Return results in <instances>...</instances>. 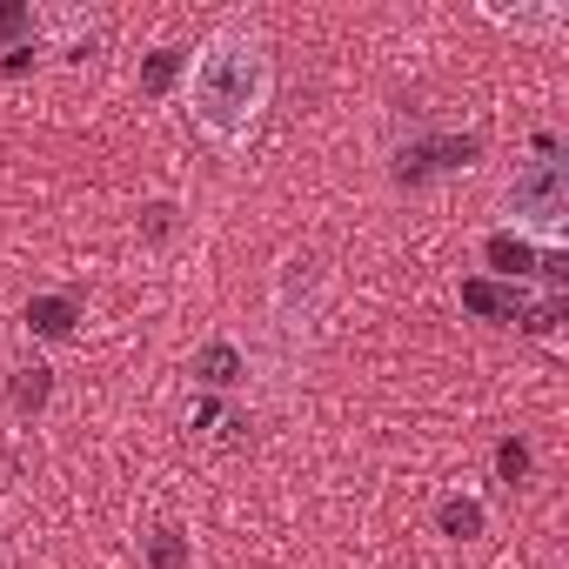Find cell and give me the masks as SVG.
<instances>
[{
	"mask_svg": "<svg viewBox=\"0 0 569 569\" xmlns=\"http://www.w3.org/2000/svg\"><path fill=\"white\" fill-rule=\"evenodd\" d=\"M148 569H188V536L181 529H154L148 536Z\"/></svg>",
	"mask_w": 569,
	"mask_h": 569,
	"instance_id": "10",
	"label": "cell"
},
{
	"mask_svg": "<svg viewBox=\"0 0 569 569\" xmlns=\"http://www.w3.org/2000/svg\"><path fill=\"white\" fill-rule=\"evenodd\" d=\"M536 154H542V161L516 168V181H509L502 201H509V221H516L522 241H556L562 221H569V168H562V141H556V134H536Z\"/></svg>",
	"mask_w": 569,
	"mask_h": 569,
	"instance_id": "2",
	"label": "cell"
},
{
	"mask_svg": "<svg viewBox=\"0 0 569 569\" xmlns=\"http://www.w3.org/2000/svg\"><path fill=\"white\" fill-rule=\"evenodd\" d=\"M194 382H201V389H241V382H248V356L214 336V342L194 349Z\"/></svg>",
	"mask_w": 569,
	"mask_h": 569,
	"instance_id": "5",
	"label": "cell"
},
{
	"mask_svg": "<svg viewBox=\"0 0 569 569\" xmlns=\"http://www.w3.org/2000/svg\"><path fill=\"white\" fill-rule=\"evenodd\" d=\"M174 214H181L174 201H148V208H141V234H148V241H168V234H174Z\"/></svg>",
	"mask_w": 569,
	"mask_h": 569,
	"instance_id": "12",
	"label": "cell"
},
{
	"mask_svg": "<svg viewBox=\"0 0 569 569\" xmlns=\"http://www.w3.org/2000/svg\"><path fill=\"white\" fill-rule=\"evenodd\" d=\"M482 254H489V268H496L502 281H522V274L562 281V254H556V248H542V254H536V241H522V234H489V241H482Z\"/></svg>",
	"mask_w": 569,
	"mask_h": 569,
	"instance_id": "4",
	"label": "cell"
},
{
	"mask_svg": "<svg viewBox=\"0 0 569 569\" xmlns=\"http://www.w3.org/2000/svg\"><path fill=\"white\" fill-rule=\"evenodd\" d=\"M48 396H54V369H48V362H21V369H14V409H21V416H41Z\"/></svg>",
	"mask_w": 569,
	"mask_h": 569,
	"instance_id": "8",
	"label": "cell"
},
{
	"mask_svg": "<svg viewBox=\"0 0 569 569\" xmlns=\"http://www.w3.org/2000/svg\"><path fill=\"white\" fill-rule=\"evenodd\" d=\"M436 522H442V536L469 542V536H482V502L476 496H442L436 502Z\"/></svg>",
	"mask_w": 569,
	"mask_h": 569,
	"instance_id": "9",
	"label": "cell"
},
{
	"mask_svg": "<svg viewBox=\"0 0 569 569\" xmlns=\"http://www.w3.org/2000/svg\"><path fill=\"white\" fill-rule=\"evenodd\" d=\"M462 309H476V316H496V322H516V329H522L529 296H522V289H496V281H462Z\"/></svg>",
	"mask_w": 569,
	"mask_h": 569,
	"instance_id": "6",
	"label": "cell"
},
{
	"mask_svg": "<svg viewBox=\"0 0 569 569\" xmlns=\"http://www.w3.org/2000/svg\"><path fill=\"white\" fill-rule=\"evenodd\" d=\"M74 322H81V302H74V296H34V302H28V329H34L41 342H68Z\"/></svg>",
	"mask_w": 569,
	"mask_h": 569,
	"instance_id": "7",
	"label": "cell"
},
{
	"mask_svg": "<svg viewBox=\"0 0 569 569\" xmlns=\"http://www.w3.org/2000/svg\"><path fill=\"white\" fill-rule=\"evenodd\" d=\"M34 34H41L34 8H0V54H8V41L14 48H34Z\"/></svg>",
	"mask_w": 569,
	"mask_h": 569,
	"instance_id": "11",
	"label": "cell"
},
{
	"mask_svg": "<svg viewBox=\"0 0 569 569\" xmlns=\"http://www.w3.org/2000/svg\"><path fill=\"white\" fill-rule=\"evenodd\" d=\"M476 154H482L476 134H422V141H409V148H396V181H402V188H422V181H436V174H449V168H469Z\"/></svg>",
	"mask_w": 569,
	"mask_h": 569,
	"instance_id": "3",
	"label": "cell"
},
{
	"mask_svg": "<svg viewBox=\"0 0 569 569\" xmlns=\"http://www.w3.org/2000/svg\"><path fill=\"white\" fill-rule=\"evenodd\" d=\"M274 94V68H268V48L254 28H221L208 34L194 54H188V121L221 148V154H241L254 141V121Z\"/></svg>",
	"mask_w": 569,
	"mask_h": 569,
	"instance_id": "1",
	"label": "cell"
},
{
	"mask_svg": "<svg viewBox=\"0 0 569 569\" xmlns=\"http://www.w3.org/2000/svg\"><path fill=\"white\" fill-rule=\"evenodd\" d=\"M181 61H188V48H161V54H154V61H148V74H141V81H148V88H168V81H174V68H181Z\"/></svg>",
	"mask_w": 569,
	"mask_h": 569,
	"instance_id": "13",
	"label": "cell"
},
{
	"mask_svg": "<svg viewBox=\"0 0 569 569\" xmlns=\"http://www.w3.org/2000/svg\"><path fill=\"white\" fill-rule=\"evenodd\" d=\"M496 469H502V482H522V476H529V449H522V442H502V449H496Z\"/></svg>",
	"mask_w": 569,
	"mask_h": 569,
	"instance_id": "14",
	"label": "cell"
}]
</instances>
